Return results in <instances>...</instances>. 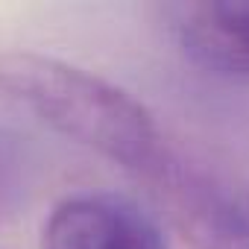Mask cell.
Returning a JSON list of instances; mask_svg holds the SVG:
<instances>
[{"label":"cell","mask_w":249,"mask_h":249,"mask_svg":"<svg viewBox=\"0 0 249 249\" xmlns=\"http://www.w3.org/2000/svg\"><path fill=\"white\" fill-rule=\"evenodd\" d=\"M44 249H167L159 223L117 194L59 202L44 226Z\"/></svg>","instance_id":"obj_3"},{"label":"cell","mask_w":249,"mask_h":249,"mask_svg":"<svg viewBox=\"0 0 249 249\" xmlns=\"http://www.w3.org/2000/svg\"><path fill=\"white\" fill-rule=\"evenodd\" d=\"M182 44L202 68L249 82V0L191 3L179 21Z\"/></svg>","instance_id":"obj_4"},{"label":"cell","mask_w":249,"mask_h":249,"mask_svg":"<svg viewBox=\"0 0 249 249\" xmlns=\"http://www.w3.org/2000/svg\"><path fill=\"white\" fill-rule=\"evenodd\" d=\"M6 91L59 135L147 176L167 153L153 114L123 88L50 56L0 53Z\"/></svg>","instance_id":"obj_1"},{"label":"cell","mask_w":249,"mask_h":249,"mask_svg":"<svg viewBox=\"0 0 249 249\" xmlns=\"http://www.w3.org/2000/svg\"><path fill=\"white\" fill-rule=\"evenodd\" d=\"M141 179L191 249H249V214L199 167L167 150Z\"/></svg>","instance_id":"obj_2"},{"label":"cell","mask_w":249,"mask_h":249,"mask_svg":"<svg viewBox=\"0 0 249 249\" xmlns=\"http://www.w3.org/2000/svg\"><path fill=\"white\" fill-rule=\"evenodd\" d=\"M41 182V153L38 147L15 132L0 126V226L12 223L33 202Z\"/></svg>","instance_id":"obj_5"}]
</instances>
